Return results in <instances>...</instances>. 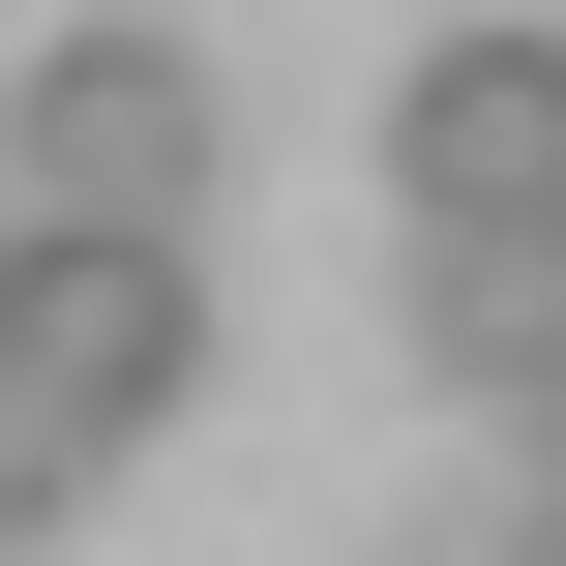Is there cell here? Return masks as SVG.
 Wrapping results in <instances>:
<instances>
[{
	"mask_svg": "<svg viewBox=\"0 0 566 566\" xmlns=\"http://www.w3.org/2000/svg\"><path fill=\"white\" fill-rule=\"evenodd\" d=\"M418 388L448 418H537L566 388V239L537 209H418Z\"/></svg>",
	"mask_w": 566,
	"mask_h": 566,
	"instance_id": "obj_4",
	"label": "cell"
},
{
	"mask_svg": "<svg viewBox=\"0 0 566 566\" xmlns=\"http://www.w3.org/2000/svg\"><path fill=\"white\" fill-rule=\"evenodd\" d=\"M0 209H60V239H209V60H179V30H30V60H0Z\"/></svg>",
	"mask_w": 566,
	"mask_h": 566,
	"instance_id": "obj_1",
	"label": "cell"
},
{
	"mask_svg": "<svg viewBox=\"0 0 566 566\" xmlns=\"http://www.w3.org/2000/svg\"><path fill=\"white\" fill-rule=\"evenodd\" d=\"M0 328H30V358L149 448V418L209 388V239H60V209H0Z\"/></svg>",
	"mask_w": 566,
	"mask_h": 566,
	"instance_id": "obj_2",
	"label": "cell"
},
{
	"mask_svg": "<svg viewBox=\"0 0 566 566\" xmlns=\"http://www.w3.org/2000/svg\"><path fill=\"white\" fill-rule=\"evenodd\" d=\"M90 478H119V418H90V388H60V358H30V328H0V566L60 537V507H90Z\"/></svg>",
	"mask_w": 566,
	"mask_h": 566,
	"instance_id": "obj_5",
	"label": "cell"
},
{
	"mask_svg": "<svg viewBox=\"0 0 566 566\" xmlns=\"http://www.w3.org/2000/svg\"><path fill=\"white\" fill-rule=\"evenodd\" d=\"M507 478H537V507H566V388H537V418H507Z\"/></svg>",
	"mask_w": 566,
	"mask_h": 566,
	"instance_id": "obj_6",
	"label": "cell"
},
{
	"mask_svg": "<svg viewBox=\"0 0 566 566\" xmlns=\"http://www.w3.org/2000/svg\"><path fill=\"white\" fill-rule=\"evenodd\" d=\"M388 209H537V239H566V30H418Z\"/></svg>",
	"mask_w": 566,
	"mask_h": 566,
	"instance_id": "obj_3",
	"label": "cell"
},
{
	"mask_svg": "<svg viewBox=\"0 0 566 566\" xmlns=\"http://www.w3.org/2000/svg\"><path fill=\"white\" fill-rule=\"evenodd\" d=\"M507 566H566V507H537V478H507Z\"/></svg>",
	"mask_w": 566,
	"mask_h": 566,
	"instance_id": "obj_7",
	"label": "cell"
}]
</instances>
